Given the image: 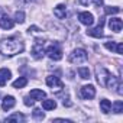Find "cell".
Listing matches in <instances>:
<instances>
[{"label": "cell", "mask_w": 123, "mask_h": 123, "mask_svg": "<svg viewBox=\"0 0 123 123\" xmlns=\"http://www.w3.org/2000/svg\"><path fill=\"white\" fill-rule=\"evenodd\" d=\"M39 31V28L38 26H29V29H28V32L29 33H35V32H38Z\"/></svg>", "instance_id": "28"}, {"label": "cell", "mask_w": 123, "mask_h": 123, "mask_svg": "<svg viewBox=\"0 0 123 123\" xmlns=\"http://www.w3.org/2000/svg\"><path fill=\"white\" fill-rule=\"evenodd\" d=\"M93 2H94V5H96V6H98V7H100V6H103V0H93Z\"/></svg>", "instance_id": "31"}, {"label": "cell", "mask_w": 123, "mask_h": 123, "mask_svg": "<svg viewBox=\"0 0 123 123\" xmlns=\"http://www.w3.org/2000/svg\"><path fill=\"white\" fill-rule=\"evenodd\" d=\"M0 74L3 75L5 80H9V78L12 77V73H10V70H7V68H2V70H0Z\"/></svg>", "instance_id": "25"}, {"label": "cell", "mask_w": 123, "mask_h": 123, "mask_svg": "<svg viewBox=\"0 0 123 123\" xmlns=\"http://www.w3.org/2000/svg\"><path fill=\"white\" fill-rule=\"evenodd\" d=\"M46 54H48V56H49L52 61H59L61 58H62V51L59 49V46H58L56 43L51 45V46L46 49Z\"/></svg>", "instance_id": "5"}, {"label": "cell", "mask_w": 123, "mask_h": 123, "mask_svg": "<svg viewBox=\"0 0 123 123\" xmlns=\"http://www.w3.org/2000/svg\"><path fill=\"white\" fill-rule=\"evenodd\" d=\"M54 15H55L58 19H64L65 15H67V7H65V5H58V6L54 9Z\"/></svg>", "instance_id": "13"}, {"label": "cell", "mask_w": 123, "mask_h": 123, "mask_svg": "<svg viewBox=\"0 0 123 123\" xmlns=\"http://www.w3.org/2000/svg\"><path fill=\"white\" fill-rule=\"evenodd\" d=\"M46 86L51 87V88H56V90L64 87V84L61 83V80L58 77H55V75H48L46 77Z\"/></svg>", "instance_id": "7"}, {"label": "cell", "mask_w": 123, "mask_h": 123, "mask_svg": "<svg viewBox=\"0 0 123 123\" xmlns=\"http://www.w3.org/2000/svg\"><path fill=\"white\" fill-rule=\"evenodd\" d=\"M94 96H96V88H94V86L87 84V86H83V87H81V97H83V98L91 100Z\"/></svg>", "instance_id": "6"}, {"label": "cell", "mask_w": 123, "mask_h": 123, "mask_svg": "<svg viewBox=\"0 0 123 123\" xmlns=\"http://www.w3.org/2000/svg\"><path fill=\"white\" fill-rule=\"evenodd\" d=\"M78 74H80V77L83 80H88L90 78V70L87 67H80L78 68Z\"/></svg>", "instance_id": "20"}, {"label": "cell", "mask_w": 123, "mask_h": 123, "mask_svg": "<svg viewBox=\"0 0 123 123\" xmlns=\"http://www.w3.org/2000/svg\"><path fill=\"white\" fill-rule=\"evenodd\" d=\"M100 109H101L103 113H110V110H111V103H110L107 98H103V100L100 101Z\"/></svg>", "instance_id": "17"}, {"label": "cell", "mask_w": 123, "mask_h": 123, "mask_svg": "<svg viewBox=\"0 0 123 123\" xmlns=\"http://www.w3.org/2000/svg\"><path fill=\"white\" fill-rule=\"evenodd\" d=\"M55 107H56V101L52 100V98H48V100L42 101V109H45V110H54Z\"/></svg>", "instance_id": "16"}, {"label": "cell", "mask_w": 123, "mask_h": 123, "mask_svg": "<svg viewBox=\"0 0 123 123\" xmlns=\"http://www.w3.org/2000/svg\"><path fill=\"white\" fill-rule=\"evenodd\" d=\"M23 51V42L16 38H7L0 42V52L7 56H13Z\"/></svg>", "instance_id": "1"}, {"label": "cell", "mask_w": 123, "mask_h": 123, "mask_svg": "<svg viewBox=\"0 0 123 123\" xmlns=\"http://www.w3.org/2000/svg\"><path fill=\"white\" fill-rule=\"evenodd\" d=\"M113 111L114 113H122L123 111V101H116L114 104H113Z\"/></svg>", "instance_id": "23"}, {"label": "cell", "mask_w": 123, "mask_h": 123, "mask_svg": "<svg viewBox=\"0 0 123 123\" xmlns=\"http://www.w3.org/2000/svg\"><path fill=\"white\" fill-rule=\"evenodd\" d=\"M104 12H106V15H116V13L120 12V7H117V6H107V7H104Z\"/></svg>", "instance_id": "21"}, {"label": "cell", "mask_w": 123, "mask_h": 123, "mask_svg": "<svg viewBox=\"0 0 123 123\" xmlns=\"http://www.w3.org/2000/svg\"><path fill=\"white\" fill-rule=\"evenodd\" d=\"M15 20L18 22V23H23L25 22V13L20 10V12H16L15 13Z\"/></svg>", "instance_id": "24"}, {"label": "cell", "mask_w": 123, "mask_h": 123, "mask_svg": "<svg viewBox=\"0 0 123 123\" xmlns=\"http://www.w3.org/2000/svg\"><path fill=\"white\" fill-rule=\"evenodd\" d=\"M29 97H32L33 100H42V98H45V91L35 88V90H32L29 93Z\"/></svg>", "instance_id": "15"}, {"label": "cell", "mask_w": 123, "mask_h": 123, "mask_svg": "<svg viewBox=\"0 0 123 123\" xmlns=\"http://www.w3.org/2000/svg\"><path fill=\"white\" fill-rule=\"evenodd\" d=\"M87 35L93 36V38H103V26H97L94 29H88L87 31Z\"/></svg>", "instance_id": "14"}, {"label": "cell", "mask_w": 123, "mask_h": 123, "mask_svg": "<svg viewBox=\"0 0 123 123\" xmlns=\"http://www.w3.org/2000/svg\"><path fill=\"white\" fill-rule=\"evenodd\" d=\"M119 84H120L119 77H114V75H111V74L107 77V81H106V87H107V88H110V90H116V88L119 87Z\"/></svg>", "instance_id": "11"}, {"label": "cell", "mask_w": 123, "mask_h": 123, "mask_svg": "<svg viewBox=\"0 0 123 123\" xmlns=\"http://www.w3.org/2000/svg\"><path fill=\"white\" fill-rule=\"evenodd\" d=\"M78 19H80V22H81L83 25H86V26H91L93 22H94L93 15L88 13V12H81V13L78 15Z\"/></svg>", "instance_id": "8"}, {"label": "cell", "mask_w": 123, "mask_h": 123, "mask_svg": "<svg viewBox=\"0 0 123 123\" xmlns=\"http://www.w3.org/2000/svg\"><path fill=\"white\" fill-rule=\"evenodd\" d=\"M43 42H45L43 39H36L35 41L33 48H32V56L35 59H41L43 56V54H45V51H43Z\"/></svg>", "instance_id": "3"}, {"label": "cell", "mask_w": 123, "mask_h": 123, "mask_svg": "<svg viewBox=\"0 0 123 123\" xmlns=\"http://www.w3.org/2000/svg\"><path fill=\"white\" fill-rule=\"evenodd\" d=\"M96 75H97V81H98V84L103 86V87H106V81H107V77L110 75V73H109L104 67L97 65V67H96Z\"/></svg>", "instance_id": "4"}, {"label": "cell", "mask_w": 123, "mask_h": 123, "mask_svg": "<svg viewBox=\"0 0 123 123\" xmlns=\"http://www.w3.org/2000/svg\"><path fill=\"white\" fill-rule=\"evenodd\" d=\"M32 114H33V119H36V120H42V119L45 117V114H43V111H42L41 109H35V110L32 111Z\"/></svg>", "instance_id": "22"}, {"label": "cell", "mask_w": 123, "mask_h": 123, "mask_svg": "<svg viewBox=\"0 0 123 123\" xmlns=\"http://www.w3.org/2000/svg\"><path fill=\"white\" fill-rule=\"evenodd\" d=\"M104 46H106L109 51H116L117 43H116V42H106V43H104Z\"/></svg>", "instance_id": "26"}, {"label": "cell", "mask_w": 123, "mask_h": 123, "mask_svg": "<svg viewBox=\"0 0 123 123\" xmlns=\"http://www.w3.org/2000/svg\"><path fill=\"white\" fill-rule=\"evenodd\" d=\"M28 84V78L26 77H19L16 81H13V88H23Z\"/></svg>", "instance_id": "18"}, {"label": "cell", "mask_w": 123, "mask_h": 123, "mask_svg": "<svg viewBox=\"0 0 123 123\" xmlns=\"http://www.w3.org/2000/svg\"><path fill=\"white\" fill-rule=\"evenodd\" d=\"M25 120V116L22 114V113H13L12 116H9L7 119H6V122H23Z\"/></svg>", "instance_id": "19"}, {"label": "cell", "mask_w": 123, "mask_h": 123, "mask_svg": "<svg viewBox=\"0 0 123 123\" xmlns=\"http://www.w3.org/2000/svg\"><path fill=\"white\" fill-rule=\"evenodd\" d=\"M116 52L120 55V54H123V45L122 43H117V46H116Z\"/></svg>", "instance_id": "29"}, {"label": "cell", "mask_w": 123, "mask_h": 123, "mask_svg": "<svg viewBox=\"0 0 123 123\" xmlns=\"http://www.w3.org/2000/svg\"><path fill=\"white\" fill-rule=\"evenodd\" d=\"M109 26H110V29H111L113 32L119 33V32L122 31L123 22H122V19H119V18H113V19H110V22H109Z\"/></svg>", "instance_id": "9"}, {"label": "cell", "mask_w": 123, "mask_h": 123, "mask_svg": "<svg viewBox=\"0 0 123 123\" xmlns=\"http://www.w3.org/2000/svg\"><path fill=\"white\" fill-rule=\"evenodd\" d=\"M87 58H88L87 52L84 49H81V48H77L70 55V62H73V64H83V62L87 61Z\"/></svg>", "instance_id": "2"}, {"label": "cell", "mask_w": 123, "mask_h": 123, "mask_svg": "<svg viewBox=\"0 0 123 123\" xmlns=\"http://www.w3.org/2000/svg\"><path fill=\"white\" fill-rule=\"evenodd\" d=\"M33 103H35V100H33L32 97H29V96L25 97V104H26L28 107H29V106H33Z\"/></svg>", "instance_id": "27"}, {"label": "cell", "mask_w": 123, "mask_h": 123, "mask_svg": "<svg viewBox=\"0 0 123 123\" xmlns=\"http://www.w3.org/2000/svg\"><path fill=\"white\" fill-rule=\"evenodd\" d=\"M13 25H15V22L9 16H2L0 18V28L2 29H12Z\"/></svg>", "instance_id": "12"}, {"label": "cell", "mask_w": 123, "mask_h": 123, "mask_svg": "<svg viewBox=\"0 0 123 123\" xmlns=\"http://www.w3.org/2000/svg\"><path fill=\"white\" fill-rule=\"evenodd\" d=\"M15 104H16L15 97H13V96H6V97L3 98V101H2V109H3L5 111H7V110H10Z\"/></svg>", "instance_id": "10"}, {"label": "cell", "mask_w": 123, "mask_h": 123, "mask_svg": "<svg viewBox=\"0 0 123 123\" xmlns=\"http://www.w3.org/2000/svg\"><path fill=\"white\" fill-rule=\"evenodd\" d=\"M5 84H6V80L3 78V75H2V74H0V87H3Z\"/></svg>", "instance_id": "30"}]
</instances>
